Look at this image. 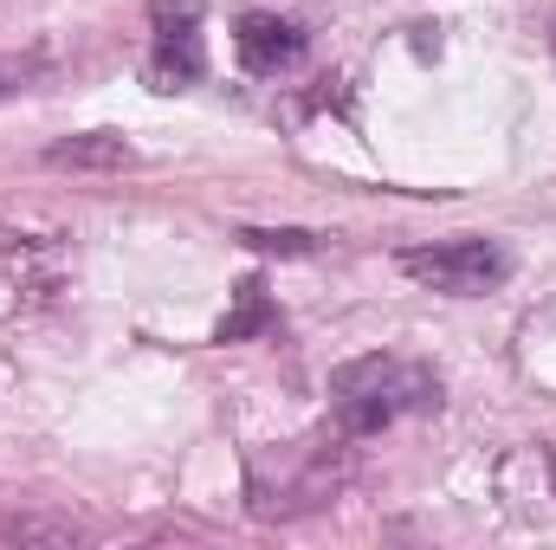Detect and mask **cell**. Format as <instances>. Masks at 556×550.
<instances>
[{"instance_id":"3","label":"cell","mask_w":556,"mask_h":550,"mask_svg":"<svg viewBox=\"0 0 556 550\" xmlns=\"http://www.w3.org/2000/svg\"><path fill=\"white\" fill-rule=\"evenodd\" d=\"M149 91H194L207 78V39H201V0H149V52H142Z\"/></svg>"},{"instance_id":"8","label":"cell","mask_w":556,"mask_h":550,"mask_svg":"<svg viewBox=\"0 0 556 550\" xmlns=\"http://www.w3.org/2000/svg\"><path fill=\"white\" fill-rule=\"evenodd\" d=\"M240 247L278 253V260H304V253L324 247V234H304V227H240Z\"/></svg>"},{"instance_id":"6","label":"cell","mask_w":556,"mask_h":550,"mask_svg":"<svg viewBox=\"0 0 556 550\" xmlns=\"http://www.w3.org/2000/svg\"><path fill=\"white\" fill-rule=\"evenodd\" d=\"M273 324H278V304L266 298V278H240L233 317L214 330V343H247V337H260V330H273Z\"/></svg>"},{"instance_id":"9","label":"cell","mask_w":556,"mask_h":550,"mask_svg":"<svg viewBox=\"0 0 556 550\" xmlns=\"http://www.w3.org/2000/svg\"><path fill=\"white\" fill-rule=\"evenodd\" d=\"M39 65L33 59H0V98H13V91H26V78H33Z\"/></svg>"},{"instance_id":"1","label":"cell","mask_w":556,"mask_h":550,"mask_svg":"<svg viewBox=\"0 0 556 550\" xmlns=\"http://www.w3.org/2000/svg\"><path fill=\"white\" fill-rule=\"evenodd\" d=\"M440 409V376L427 363H408V357H356L330 376V414L350 440H369L408 414H433Z\"/></svg>"},{"instance_id":"10","label":"cell","mask_w":556,"mask_h":550,"mask_svg":"<svg viewBox=\"0 0 556 550\" xmlns=\"http://www.w3.org/2000/svg\"><path fill=\"white\" fill-rule=\"evenodd\" d=\"M551 473H556V466H551Z\"/></svg>"},{"instance_id":"2","label":"cell","mask_w":556,"mask_h":550,"mask_svg":"<svg viewBox=\"0 0 556 550\" xmlns=\"http://www.w3.org/2000/svg\"><path fill=\"white\" fill-rule=\"evenodd\" d=\"M395 266L427 285V291H446V298H485L511 278V253L485 234H466V240H433V247H408L395 253Z\"/></svg>"},{"instance_id":"7","label":"cell","mask_w":556,"mask_h":550,"mask_svg":"<svg viewBox=\"0 0 556 550\" xmlns=\"http://www.w3.org/2000/svg\"><path fill=\"white\" fill-rule=\"evenodd\" d=\"M0 538H7V545H78L85 532H78L72 518H39V512H13V518H0Z\"/></svg>"},{"instance_id":"4","label":"cell","mask_w":556,"mask_h":550,"mask_svg":"<svg viewBox=\"0 0 556 550\" xmlns=\"http://www.w3.org/2000/svg\"><path fill=\"white\" fill-rule=\"evenodd\" d=\"M233 52H240V65L253 78H278V72H291L304 59V26L285 20V13H247L233 26Z\"/></svg>"},{"instance_id":"5","label":"cell","mask_w":556,"mask_h":550,"mask_svg":"<svg viewBox=\"0 0 556 550\" xmlns=\"http://www.w3.org/2000/svg\"><path fill=\"white\" fill-rule=\"evenodd\" d=\"M137 162V149L117 137V130H85V137H65L46 149V168H130Z\"/></svg>"}]
</instances>
